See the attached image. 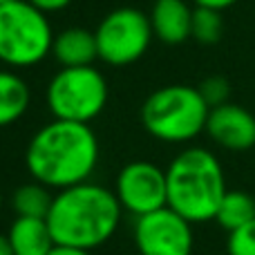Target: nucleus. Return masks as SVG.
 Returning <instances> with one entry per match:
<instances>
[{
	"mask_svg": "<svg viewBox=\"0 0 255 255\" xmlns=\"http://www.w3.org/2000/svg\"><path fill=\"white\" fill-rule=\"evenodd\" d=\"M226 251L229 255H255V220L231 231Z\"/></svg>",
	"mask_w": 255,
	"mask_h": 255,
	"instance_id": "18",
	"label": "nucleus"
},
{
	"mask_svg": "<svg viewBox=\"0 0 255 255\" xmlns=\"http://www.w3.org/2000/svg\"><path fill=\"white\" fill-rule=\"evenodd\" d=\"M99 161V139L88 124L54 119L43 126L25 152L27 170L47 188H70L92 177Z\"/></svg>",
	"mask_w": 255,
	"mask_h": 255,
	"instance_id": "1",
	"label": "nucleus"
},
{
	"mask_svg": "<svg viewBox=\"0 0 255 255\" xmlns=\"http://www.w3.org/2000/svg\"><path fill=\"white\" fill-rule=\"evenodd\" d=\"M168 206L190 224L215 220L226 195V179L217 157L206 148H186L166 168Z\"/></svg>",
	"mask_w": 255,
	"mask_h": 255,
	"instance_id": "3",
	"label": "nucleus"
},
{
	"mask_svg": "<svg viewBox=\"0 0 255 255\" xmlns=\"http://www.w3.org/2000/svg\"><path fill=\"white\" fill-rule=\"evenodd\" d=\"M7 235L16 255H49V251L56 247L47 220L16 217Z\"/></svg>",
	"mask_w": 255,
	"mask_h": 255,
	"instance_id": "13",
	"label": "nucleus"
},
{
	"mask_svg": "<svg viewBox=\"0 0 255 255\" xmlns=\"http://www.w3.org/2000/svg\"><path fill=\"white\" fill-rule=\"evenodd\" d=\"M121 211L115 190L83 181L54 195L47 224L56 244L92 251L117 233Z\"/></svg>",
	"mask_w": 255,
	"mask_h": 255,
	"instance_id": "2",
	"label": "nucleus"
},
{
	"mask_svg": "<svg viewBox=\"0 0 255 255\" xmlns=\"http://www.w3.org/2000/svg\"><path fill=\"white\" fill-rule=\"evenodd\" d=\"M54 204V195L49 188L40 181H31V184H22L16 188L11 197V206L18 217H36V220H47L49 211Z\"/></svg>",
	"mask_w": 255,
	"mask_h": 255,
	"instance_id": "15",
	"label": "nucleus"
},
{
	"mask_svg": "<svg viewBox=\"0 0 255 255\" xmlns=\"http://www.w3.org/2000/svg\"><path fill=\"white\" fill-rule=\"evenodd\" d=\"M134 244L141 255H193V224L170 206L136 217Z\"/></svg>",
	"mask_w": 255,
	"mask_h": 255,
	"instance_id": "8",
	"label": "nucleus"
},
{
	"mask_svg": "<svg viewBox=\"0 0 255 255\" xmlns=\"http://www.w3.org/2000/svg\"><path fill=\"white\" fill-rule=\"evenodd\" d=\"M49 255H92L85 249H76V247H63V244H56V247L49 251Z\"/></svg>",
	"mask_w": 255,
	"mask_h": 255,
	"instance_id": "22",
	"label": "nucleus"
},
{
	"mask_svg": "<svg viewBox=\"0 0 255 255\" xmlns=\"http://www.w3.org/2000/svg\"><path fill=\"white\" fill-rule=\"evenodd\" d=\"M197 7H206V9H215V11H224V9L233 7L238 0H193Z\"/></svg>",
	"mask_w": 255,
	"mask_h": 255,
	"instance_id": "21",
	"label": "nucleus"
},
{
	"mask_svg": "<svg viewBox=\"0 0 255 255\" xmlns=\"http://www.w3.org/2000/svg\"><path fill=\"white\" fill-rule=\"evenodd\" d=\"M115 195L121 208L134 217H143L168 206L166 170L150 161H130L117 175Z\"/></svg>",
	"mask_w": 255,
	"mask_h": 255,
	"instance_id": "9",
	"label": "nucleus"
},
{
	"mask_svg": "<svg viewBox=\"0 0 255 255\" xmlns=\"http://www.w3.org/2000/svg\"><path fill=\"white\" fill-rule=\"evenodd\" d=\"M27 2L34 4L36 9H40L45 13H54V11H61V9L70 7L72 0H27Z\"/></svg>",
	"mask_w": 255,
	"mask_h": 255,
	"instance_id": "20",
	"label": "nucleus"
},
{
	"mask_svg": "<svg viewBox=\"0 0 255 255\" xmlns=\"http://www.w3.org/2000/svg\"><path fill=\"white\" fill-rule=\"evenodd\" d=\"M0 208H2V193H0Z\"/></svg>",
	"mask_w": 255,
	"mask_h": 255,
	"instance_id": "25",
	"label": "nucleus"
},
{
	"mask_svg": "<svg viewBox=\"0 0 255 255\" xmlns=\"http://www.w3.org/2000/svg\"><path fill=\"white\" fill-rule=\"evenodd\" d=\"M193 11L186 0H157L150 11V25L161 43L181 45L193 36Z\"/></svg>",
	"mask_w": 255,
	"mask_h": 255,
	"instance_id": "11",
	"label": "nucleus"
},
{
	"mask_svg": "<svg viewBox=\"0 0 255 255\" xmlns=\"http://www.w3.org/2000/svg\"><path fill=\"white\" fill-rule=\"evenodd\" d=\"M108 103V83L92 65L61 67L47 85V108L54 119L90 124Z\"/></svg>",
	"mask_w": 255,
	"mask_h": 255,
	"instance_id": "6",
	"label": "nucleus"
},
{
	"mask_svg": "<svg viewBox=\"0 0 255 255\" xmlns=\"http://www.w3.org/2000/svg\"><path fill=\"white\" fill-rule=\"evenodd\" d=\"M0 255H16L11 242H9V235H4V233H0Z\"/></svg>",
	"mask_w": 255,
	"mask_h": 255,
	"instance_id": "23",
	"label": "nucleus"
},
{
	"mask_svg": "<svg viewBox=\"0 0 255 255\" xmlns=\"http://www.w3.org/2000/svg\"><path fill=\"white\" fill-rule=\"evenodd\" d=\"M215 220L229 233L249 224V222L255 220V199L249 193H242V190H226L224 199L217 208Z\"/></svg>",
	"mask_w": 255,
	"mask_h": 255,
	"instance_id": "16",
	"label": "nucleus"
},
{
	"mask_svg": "<svg viewBox=\"0 0 255 255\" xmlns=\"http://www.w3.org/2000/svg\"><path fill=\"white\" fill-rule=\"evenodd\" d=\"M31 94L18 74L0 70V128L11 126L27 112Z\"/></svg>",
	"mask_w": 255,
	"mask_h": 255,
	"instance_id": "14",
	"label": "nucleus"
},
{
	"mask_svg": "<svg viewBox=\"0 0 255 255\" xmlns=\"http://www.w3.org/2000/svg\"><path fill=\"white\" fill-rule=\"evenodd\" d=\"M211 108L199 88L166 85L152 92L141 108V124L159 141L186 143L206 132Z\"/></svg>",
	"mask_w": 255,
	"mask_h": 255,
	"instance_id": "4",
	"label": "nucleus"
},
{
	"mask_svg": "<svg viewBox=\"0 0 255 255\" xmlns=\"http://www.w3.org/2000/svg\"><path fill=\"white\" fill-rule=\"evenodd\" d=\"M54 31L47 13L27 0L0 7V61L9 67H31L49 56Z\"/></svg>",
	"mask_w": 255,
	"mask_h": 255,
	"instance_id": "5",
	"label": "nucleus"
},
{
	"mask_svg": "<svg viewBox=\"0 0 255 255\" xmlns=\"http://www.w3.org/2000/svg\"><path fill=\"white\" fill-rule=\"evenodd\" d=\"M199 92H202L204 101L208 103V108H220L224 103H229V94H231V85L224 76H211L199 85Z\"/></svg>",
	"mask_w": 255,
	"mask_h": 255,
	"instance_id": "19",
	"label": "nucleus"
},
{
	"mask_svg": "<svg viewBox=\"0 0 255 255\" xmlns=\"http://www.w3.org/2000/svg\"><path fill=\"white\" fill-rule=\"evenodd\" d=\"M9 2H13V0H0V7H4V4H9Z\"/></svg>",
	"mask_w": 255,
	"mask_h": 255,
	"instance_id": "24",
	"label": "nucleus"
},
{
	"mask_svg": "<svg viewBox=\"0 0 255 255\" xmlns=\"http://www.w3.org/2000/svg\"><path fill=\"white\" fill-rule=\"evenodd\" d=\"M94 36L99 45V58L108 65L124 67L139 61L148 52L154 31L150 16L134 7H121L99 22Z\"/></svg>",
	"mask_w": 255,
	"mask_h": 255,
	"instance_id": "7",
	"label": "nucleus"
},
{
	"mask_svg": "<svg viewBox=\"0 0 255 255\" xmlns=\"http://www.w3.org/2000/svg\"><path fill=\"white\" fill-rule=\"evenodd\" d=\"M206 134L217 145L233 152H244L255 145V117L247 108L224 103L213 108L206 121Z\"/></svg>",
	"mask_w": 255,
	"mask_h": 255,
	"instance_id": "10",
	"label": "nucleus"
},
{
	"mask_svg": "<svg viewBox=\"0 0 255 255\" xmlns=\"http://www.w3.org/2000/svg\"><path fill=\"white\" fill-rule=\"evenodd\" d=\"M52 54L63 67H85L99 58V45L94 31L83 27H70L54 36Z\"/></svg>",
	"mask_w": 255,
	"mask_h": 255,
	"instance_id": "12",
	"label": "nucleus"
},
{
	"mask_svg": "<svg viewBox=\"0 0 255 255\" xmlns=\"http://www.w3.org/2000/svg\"><path fill=\"white\" fill-rule=\"evenodd\" d=\"M224 34L222 11L206 7H195L193 11V38L202 45H215Z\"/></svg>",
	"mask_w": 255,
	"mask_h": 255,
	"instance_id": "17",
	"label": "nucleus"
}]
</instances>
